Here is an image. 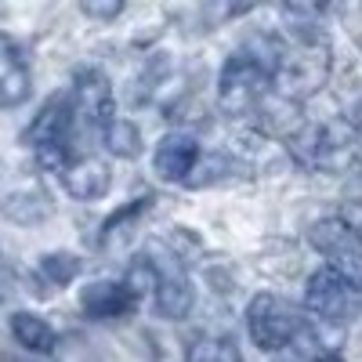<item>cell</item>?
Instances as JSON below:
<instances>
[{
	"label": "cell",
	"instance_id": "8",
	"mask_svg": "<svg viewBox=\"0 0 362 362\" xmlns=\"http://www.w3.org/2000/svg\"><path fill=\"white\" fill-rule=\"evenodd\" d=\"M153 167L163 181H189L192 170L199 167V141L185 131L163 134L153 153Z\"/></svg>",
	"mask_w": 362,
	"mask_h": 362
},
{
	"label": "cell",
	"instance_id": "11",
	"mask_svg": "<svg viewBox=\"0 0 362 362\" xmlns=\"http://www.w3.org/2000/svg\"><path fill=\"white\" fill-rule=\"evenodd\" d=\"M153 305L163 319H185L196 305V290L189 283V276L181 272L177 264L174 268H160V286H156V297Z\"/></svg>",
	"mask_w": 362,
	"mask_h": 362
},
{
	"label": "cell",
	"instance_id": "15",
	"mask_svg": "<svg viewBox=\"0 0 362 362\" xmlns=\"http://www.w3.org/2000/svg\"><path fill=\"white\" fill-rule=\"evenodd\" d=\"M4 214L18 225H37V221L51 218V203L40 192H11L4 199Z\"/></svg>",
	"mask_w": 362,
	"mask_h": 362
},
{
	"label": "cell",
	"instance_id": "19",
	"mask_svg": "<svg viewBox=\"0 0 362 362\" xmlns=\"http://www.w3.org/2000/svg\"><path fill=\"white\" fill-rule=\"evenodd\" d=\"M192 174H196V177H189L185 185H192V189H203V185H218V181H225V177L239 174V163H235L228 153H214L210 160H203V163H199Z\"/></svg>",
	"mask_w": 362,
	"mask_h": 362
},
{
	"label": "cell",
	"instance_id": "16",
	"mask_svg": "<svg viewBox=\"0 0 362 362\" xmlns=\"http://www.w3.org/2000/svg\"><path fill=\"white\" fill-rule=\"evenodd\" d=\"M109 153L119 156V160H134L141 153V131L138 124H131V119H112V124L102 131Z\"/></svg>",
	"mask_w": 362,
	"mask_h": 362
},
{
	"label": "cell",
	"instance_id": "5",
	"mask_svg": "<svg viewBox=\"0 0 362 362\" xmlns=\"http://www.w3.org/2000/svg\"><path fill=\"white\" fill-rule=\"evenodd\" d=\"M73 116H76V102L73 95H54L47 98V105L37 112L33 127H29V145L37 153V163L47 170H66V156H69V131H73Z\"/></svg>",
	"mask_w": 362,
	"mask_h": 362
},
{
	"label": "cell",
	"instance_id": "1",
	"mask_svg": "<svg viewBox=\"0 0 362 362\" xmlns=\"http://www.w3.org/2000/svg\"><path fill=\"white\" fill-rule=\"evenodd\" d=\"M326 76H329V40L326 33H319V25L297 18V25H290V40H276L272 87L286 102H305L326 83Z\"/></svg>",
	"mask_w": 362,
	"mask_h": 362
},
{
	"label": "cell",
	"instance_id": "20",
	"mask_svg": "<svg viewBox=\"0 0 362 362\" xmlns=\"http://www.w3.org/2000/svg\"><path fill=\"white\" fill-rule=\"evenodd\" d=\"M119 11H124L119 0H87L83 4V15H90V18H116Z\"/></svg>",
	"mask_w": 362,
	"mask_h": 362
},
{
	"label": "cell",
	"instance_id": "10",
	"mask_svg": "<svg viewBox=\"0 0 362 362\" xmlns=\"http://www.w3.org/2000/svg\"><path fill=\"white\" fill-rule=\"evenodd\" d=\"M73 102H76V112L87 116L90 124H98L102 131L112 124V87L98 69H80L76 73Z\"/></svg>",
	"mask_w": 362,
	"mask_h": 362
},
{
	"label": "cell",
	"instance_id": "9",
	"mask_svg": "<svg viewBox=\"0 0 362 362\" xmlns=\"http://www.w3.org/2000/svg\"><path fill=\"white\" fill-rule=\"evenodd\" d=\"M138 305V297L124 286V283H112V279H98V283H87L80 290V308L87 319H124L131 315Z\"/></svg>",
	"mask_w": 362,
	"mask_h": 362
},
{
	"label": "cell",
	"instance_id": "18",
	"mask_svg": "<svg viewBox=\"0 0 362 362\" xmlns=\"http://www.w3.org/2000/svg\"><path fill=\"white\" fill-rule=\"evenodd\" d=\"M40 276H44L51 286H69V283L80 276V257H76V254H66V250L44 254V257H40Z\"/></svg>",
	"mask_w": 362,
	"mask_h": 362
},
{
	"label": "cell",
	"instance_id": "7",
	"mask_svg": "<svg viewBox=\"0 0 362 362\" xmlns=\"http://www.w3.org/2000/svg\"><path fill=\"white\" fill-rule=\"evenodd\" d=\"M308 239L322 257H329V268L344 272L362 286V232L355 225L344 218H322L308 228Z\"/></svg>",
	"mask_w": 362,
	"mask_h": 362
},
{
	"label": "cell",
	"instance_id": "17",
	"mask_svg": "<svg viewBox=\"0 0 362 362\" xmlns=\"http://www.w3.org/2000/svg\"><path fill=\"white\" fill-rule=\"evenodd\" d=\"M189 362H243V355H239V344L232 337L210 334L189 348Z\"/></svg>",
	"mask_w": 362,
	"mask_h": 362
},
{
	"label": "cell",
	"instance_id": "12",
	"mask_svg": "<svg viewBox=\"0 0 362 362\" xmlns=\"http://www.w3.org/2000/svg\"><path fill=\"white\" fill-rule=\"evenodd\" d=\"M29 98V66L11 37L0 33V105H18Z\"/></svg>",
	"mask_w": 362,
	"mask_h": 362
},
{
	"label": "cell",
	"instance_id": "22",
	"mask_svg": "<svg viewBox=\"0 0 362 362\" xmlns=\"http://www.w3.org/2000/svg\"><path fill=\"white\" fill-rule=\"evenodd\" d=\"M315 362H344V358H337V355H322V358H315Z\"/></svg>",
	"mask_w": 362,
	"mask_h": 362
},
{
	"label": "cell",
	"instance_id": "4",
	"mask_svg": "<svg viewBox=\"0 0 362 362\" xmlns=\"http://www.w3.org/2000/svg\"><path fill=\"white\" fill-rule=\"evenodd\" d=\"M305 329V315L279 293H257L247 305V334L261 351H283Z\"/></svg>",
	"mask_w": 362,
	"mask_h": 362
},
{
	"label": "cell",
	"instance_id": "2",
	"mask_svg": "<svg viewBox=\"0 0 362 362\" xmlns=\"http://www.w3.org/2000/svg\"><path fill=\"white\" fill-rule=\"evenodd\" d=\"M272 58H276V40H268V51L257 44L235 51L221 76H218V105L225 116H247L272 87Z\"/></svg>",
	"mask_w": 362,
	"mask_h": 362
},
{
	"label": "cell",
	"instance_id": "21",
	"mask_svg": "<svg viewBox=\"0 0 362 362\" xmlns=\"http://www.w3.org/2000/svg\"><path fill=\"white\" fill-rule=\"evenodd\" d=\"M351 127H355V131L362 134V102H358V105L351 109Z\"/></svg>",
	"mask_w": 362,
	"mask_h": 362
},
{
	"label": "cell",
	"instance_id": "14",
	"mask_svg": "<svg viewBox=\"0 0 362 362\" xmlns=\"http://www.w3.org/2000/svg\"><path fill=\"white\" fill-rule=\"evenodd\" d=\"M11 334L25 351H37V355H47L58 344V334L51 329V322L33 315V312H15L11 315Z\"/></svg>",
	"mask_w": 362,
	"mask_h": 362
},
{
	"label": "cell",
	"instance_id": "13",
	"mask_svg": "<svg viewBox=\"0 0 362 362\" xmlns=\"http://www.w3.org/2000/svg\"><path fill=\"white\" fill-rule=\"evenodd\" d=\"M62 185L73 199H102L112 185V174H109V163L87 156V160H76L62 170Z\"/></svg>",
	"mask_w": 362,
	"mask_h": 362
},
{
	"label": "cell",
	"instance_id": "3",
	"mask_svg": "<svg viewBox=\"0 0 362 362\" xmlns=\"http://www.w3.org/2000/svg\"><path fill=\"white\" fill-rule=\"evenodd\" d=\"M293 156L312 167V170H337L344 174L355 156H358V145H355V127L351 124H315V127H300L290 138Z\"/></svg>",
	"mask_w": 362,
	"mask_h": 362
},
{
	"label": "cell",
	"instance_id": "6",
	"mask_svg": "<svg viewBox=\"0 0 362 362\" xmlns=\"http://www.w3.org/2000/svg\"><path fill=\"white\" fill-rule=\"evenodd\" d=\"M305 305L312 315H319L322 322H334V326H344L351 322L355 315H362V286L355 279H348L344 272L337 268H319L315 276L308 279V290H305Z\"/></svg>",
	"mask_w": 362,
	"mask_h": 362
}]
</instances>
